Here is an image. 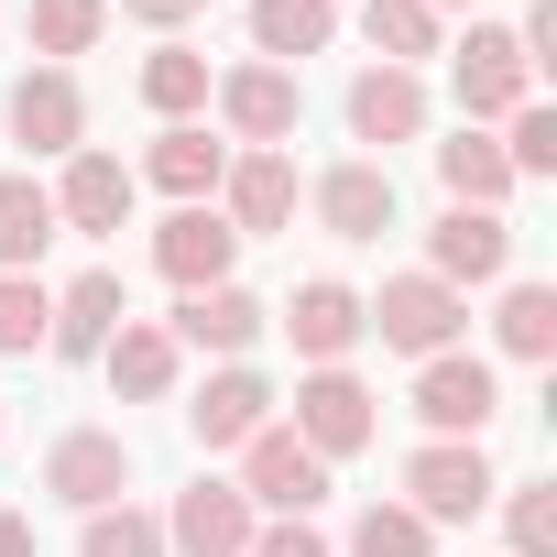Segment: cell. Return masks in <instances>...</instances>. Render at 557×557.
<instances>
[{"label": "cell", "mask_w": 557, "mask_h": 557, "mask_svg": "<svg viewBox=\"0 0 557 557\" xmlns=\"http://www.w3.org/2000/svg\"><path fill=\"white\" fill-rule=\"evenodd\" d=\"M208 110H219V132L240 143V153H285L296 143V121H307V88H296V66H219V88H208Z\"/></svg>", "instance_id": "cell-1"}, {"label": "cell", "mask_w": 557, "mask_h": 557, "mask_svg": "<svg viewBox=\"0 0 557 557\" xmlns=\"http://www.w3.org/2000/svg\"><path fill=\"white\" fill-rule=\"evenodd\" d=\"M361 329H383V350H405V361H437V350H459L470 296L437 285V273H394L383 296H361Z\"/></svg>", "instance_id": "cell-2"}, {"label": "cell", "mask_w": 557, "mask_h": 557, "mask_svg": "<svg viewBox=\"0 0 557 557\" xmlns=\"http://www.w3.org/2000/svg\"><path fill=\"white\" fill-rule=\"evenodd\" d=\"M448 88H459V121L492 132V121H513V110L535 99V66H524V45H513L503 23H470V45L448 55Z\"/></svg>", "instance_id": "cell-3"}, {"label": "cell", "mask_w": 557, "mask_h": 557, "mask_svg": "<svg viewBox=\"0 0 557 557\" xmlns=\"http://www.w3.org/2000/svg\"><path fill=\"white\" fill-rule=\"evenodd\" d=\"M492 492H503V470L481 459V437H426L405 459V503L426 524H470V513H492Z\"/></svg>", "instance_id": "cell-4"}, {"label": "cell", "mask_w": 557, "mask_h": 557, "mask_svg": "<svg viewBox=\"0 0 557 557\" xmlns=\"http://www.w3.org/2000/svg\"><path fill=\"white\" fill-rule=\"evenodd\" d=\"M240 503H251V513H318V503H329V459L273 416L262 437H240Z\"/></svg>", "instance_id": "cell-5"}, {"label": "cell", "mask_w": 557, "mask_h": 557, "mask_svg": "<svg viewBox=\"0 0 557 557\" xmlns=\"http://www.w3.org/2000/svg\"><path fill=\"white\" fill-rule=\"evenodd\" d=\"M0 121H12V143L23 153H88V88L66 77V66H23L12 77V99H0Z\"/></svg>", "instance_id": "cell-6"}, {"label": "cell", "mask_w": 557, "mask_h": 557, "mask_svg": "<svg viewBox=\"0 0 557 557\" xmlns=\"http://www.w3.org/2000/svg\"><path fill=\"white\" fill-rule=\"evenodd\" d=\"M318 459H350V448H372V426H383V405H372V383L350 372V361H329V372H307L296 383V416H285Z\"/></svg>", "instance_id": "cell-7"}, {"label": "cell", "mask_w": 557, "mask_h": 557, "mask_svg": "<svg viewBox=\"0 0 557 557\" xmlns=\"http://www.w3.org/2000/svg\"><path fill=\"white\" fill-rule=\"evenodd\" d=\"M416 416H426V437H481L503 416V372L470 350H437V361H416Z\"/></svg>", "instance_id": "cell-8"}, {"label": "cell", "mask_w": 557, "mask_h": 557, "mask_svg": "<svg viewBox=\"0 0 557 557\" xmlns=\"http://www.w3.org/2000/svg\"><path fill=\"white\" fill-rule=\"evenodd\" d=\"M45 492H55L66 513L121 503V492H132V437H121V426H66V437L45 448Z\"/></svg>", "instance_id": "cell-9"}, {"label": "cell", "mask_w": 557, "mask_h": 557, "mask_svg": "<svg viewBox=\"0 0 557 557\" xmlns=\"http://www.w3.org/2000/svg\"><path fill=\"white\" fill-rule=\"evenodd\" d=\"M45 197H55V230H77V240H121L143 186H132L121 153H66V175H55Z\"/></svg>", "instance_id": "cell-10"}, {"label": "cell", "mask_w": 557, "mask_h": 557, "mask_svg": "<svg viewBox=\"0 0 557 557\" xmlns=\"http://www.w3.org/2000/svg\"><path fill=\"white\" fill-rule=\"evenodd\" d=\"M251 503H240V481H219V470H197L186 492H175V513H164V557H240L251 546Z\"/></svg>", "instance_id": "cell-11"}, {"label": "cell", "mask_w": 557, "mask_h": 557, "mask_svg": "<svg viewBox=\"0 0 557 557\" xmlns=\"http://www.w3.org/2000/svg\"><path fill=\"white\" fill-rule=\"evenodd\" d=\"M230 262H240V230L219 219V208H175L164 230H153V273L175 296H208V285H230Z\"/></svg>", "instance_id": "cell-12"}, {"label": "cell", "mask_w": 557, "mask_h": 557, "mask_svg": "<svg viewBox=\"0 0 557 557\" xmlns=\"http://www.w3.org/2000/svg\"><path fill=\"white\" fill-rule=\"evenodd\" d=\"M426 273L437 285H503L513 273V219L503 208H448L426 230Z\"/></svg>", "instance_id": "cell-13"}, {"label": "cell", "mask_w": 557, "mask_h": 557, "mask_svg": "<svg viewBox=\"0 0 557 557\" xmlns=\"http://www.w3.org/2000/svg\"><path fill=\"white\" fill-rule=\"evenodd\" d=\"M339 110H350V143H383V153H394V143H426V77H416V66H361ZM383 153H372V164H383Z\"/></svg>", "instance_id": "cell-14"}, {"label": "cell", "mask_w": 557, "mask_h": 557, "mask_svg": "<svg viewBox=\"0 0 557 557\" xmlns=\"http://www.w3.org/2000/svg\"><path fill=\"white\" fill-rule=\"evenodd\" d=\"M219 175H230V143H208V121H164L132 186H164L175 208H208V197H219Z\"/></svg>", "instance_id": "cell-15"}, {"label": "cell", "mask_w": 557, "mask_h": 557, "mask_svg": "<svg viewBox=\"0 0 557 557\" xmlns=\"http://www.w3.org/2000/svg\"><path fill=\"white\" fill-rule=\"evenodd\" d=\"M318 230H329V240H383V230H394V164H372V153L329 164V175H318Z\"/></svg>", "instance_id": "cell-16"}, {"label": "cell", "mask_w": 557, "mask_h": 557, "mask_svg": "<svg viewBox=\"0 0 557 557\" xmlns=\"http://www.w3.org/2000/svg\"><path fill=\"white\" fill-rule=\"evenodd\" d=\"M262 329H273V307H262V296H240V285L175 296V318H164V339H175V350H219V361H240Z\"/></svg>", "instance_id": "cell-17"}, {"label": "cell", "mask_w": 557, "mask_h": 557, "mask_svg": "<svg viewBox=\"0 0 557 557\" xmlns=\"http://www.w3.org/2000/svg\"><path fill=\"white\" fill-rule=\"evenodd\" d=\"M219 219L240 230V240H273L296 219V164L285 153H230V175H219Z\"/></svg>", "instance_id": "cell-18"}, {"label": "cell", "mask_w": 557, "mask_h": 557, "mask_svg": "<svg viewBox=\"0 0 557 557\" xmlns=\"http://www.w3.org/2000/svg\"><path fill=\"white\" fill-rule=\"evenodd\" d=\"M285 339H296V361H318V372L350 361V350H361V296L339 285V273L296 285V296H285Z\"/></svg>", "instance_id": "cell-19"}, {"label": "cell", "mask_w": 557, "mask_h": 557, "mask_svg": "<svg viewBox=\"0 0 557 557\" xmlns=\"http://www.w3.org/2000/svg\"><path fill=\"white\" fill-rule=\"evenodd\" d=\"M99 372H110V394H121V405H164V394H175V372H186V350L164 339V318H121V329H110V350H99Z\"/></svg>", "instance_id": "cell-20"}, {"label": "cell", "mask_w": 557, "mask_h": 557, "mask_svg": "<svg viewBox=\"0 0 557 557\" xmlns=\"http://www.w3.org/2000/svg\"><path fill=\"white\" fill-rule=\"evenodd\" d=\"M262 426H273V383H262V372H240V361H230V372H208V383H197V405H186V437H197V448H240V437H262Z\"/></svg>", "instance_id": "cell-21"}, {"label": "cell", "mask_w": 557, "mask_h": 557, "mask_svg": "<svg viewBox=\"0 0 557 557\" xmlns=\"http://www.w3.org/2000/svg\"><path fill=\"white\" fill-rule=\"evenodd\" d=\"M121 318H132V296H121V273L99 262V273H77V285L55 296V329H45V350H66V361H99Z\"/></svg>", "instance_id": "cell-22"}, {"label": "cell", "mask_w": 557, "mask_h": 557, "mask_svg": "<svg viewBox=\"0 0 557 557\" xmlns=\"http://www.w3.org/2000/svg\"><path fill=\"white\" fill-rule=\"evenodd\" d=\"M339 34V0H251V55L262 66H307Z\"/></svg>", "instance_id": "cell-23"}, {"label": "cell", "mask_w": 557, "mask_h": 557, "mask_svg": "<svg viewBox=\"0 0 557 557\" xmlns=\"http://www.w3.org/2000/svg\"><path fill=\"white\" fill-rule=\"evenodd\" d=\"M437 186H448V208H503V197H513V164H503V143H492V132H470V121H459V132L437 143Z\"/></svg>", "instance_id": "cell-24"}, {"label": "cell", "mask_w": 557, "mask_h": 557, "mask_svg": "<svg viewBox=\"0 0 557 557\" xmlns=\"http://www.w3.org/2000/svg\"><path fill=\"white\" fill-rule=\"evenodd\" d=\"M55 251V197L34 175H0V273H34Z\"/></svg>", "instance_id": "cell-25"}, {"label": "cell", "mask_w": 557, "mask_h": 557, "mask_svg": "<svg viewBox=\"0 0 557 557\" xmlns=\"http://www.w3.org/2000/svg\"><path fill=\"white\" fill-rule=\"evenodd\" d=\"M208 88H219V77H208L197 45H153V55H143V110H153V121H197Z\"/></svg>", "instance_id": "cell-26"}, {"label": "cell", "mask_w": 557, "mask_h": 557, "mask_svg": "<svg viewBox=\"0 0 557 557\" xmlns=\"http://www.w3.org/2000/svg\"><path fill=\"white\" fill-rule=\"evenodd\" d=\"M99 34H110V0H34V12H23L34 66H66V55H88Z\"/></svg>", "instance_id": "cell-27"}, {"label": "cell", "mask_w": 557, "mask_h": 557, "mask_svg": "<svg viewBox=\"0 0 557 557\" xmlns=\"http://www.w3.org/2000/svg\"><path fill=\"white\" fill-rule=\"evenodd\" d=\"M492 339H503V361H557V285H503Z\"/></svg>", "instance_id": "cell-28"}, {"label": "cell", "mask_w": 557, "mask_h": 557, "mask_svg": "<svg viewBox=\"0 0 557 557\" xmlns=\"http://www.w3.org/2000/svg\"><path fill=\"white\" fill-rule=\"evenodd\" d=\"M361 34H372L383 66H426L437 55V12L426 0H361Z\"/></svg>", "instance_id": "cell-29"}, {"label": "cell", "mask_w": 557, "mask_h": 557, "mask_svg": "<svg viewBox=\"0 0 557 557\" xmlns=\"http://www.w3.org/2000/svg\"><path fill=\"white\" fill-rule=\"evenodd\" d=\"M55 329V296H45V273H0V361H34Z\"/></svg>", "instance_id": "cell-30"}, {"label": "cell", "mask_w": 557, "mask_h": 557, "mask_svg": "<svg viewBox=\"0 0 557 557\" xmlns=\"http://www.w3.org/2000/svg\"><path fill=\"white\" fill-rule=\"evenodd\" d=\"M350 557H437V524H426L416 503H361V524H350Z\"/></svg>", "instance_id": "cell-31"}, {"label": "cell", "mask_w": 557, "mask_h": 557, "mask_svg": "<svg viewBox=\"0 0 557 557\" xmlns=\"http://www.w3.org/2000/svg\"><path fill=\"white\" fill-rule=\"evenodd\" d=\"M77 557H164V513H143V503H99V513L77 524Z\"/></svg>", "instance_id": "cell-32"}, {"label": "cell", "mask_w": 557, "mask_h": 557, "mask_svg": "<svg viewBox=\"0 0 557 557\" xmlns=\"http://www.w3.org/2000/svg\"><path fill=\"white\" fill-rule=\"evenodd\" d=\"M492 503H503V535H513V557H557V492H546V481H503Z\"/></svg>", "instance_id": "cell-33"}, {"label": "cell", "mask_w": 557, "mask_h": 557, "mask_svg": "<svg viewBox=\"0 0 557 557\" xmlns=\"http://www.w3.org/2000/svg\"><path fill=\"white\" fill-rule=\"evenodd\" d=\"M492 143H503L513 186H524V175H557V110H546V99H524V110H513V121H503Z\"/></svg>", "instance_id": "cell-34"}, {"label": "cell", "mask_w": 557, "mask_h": 557, "mask_svg": "<svg viewBox=\"0 0 557 557\" xmlns=\"http://www.w3.org/2000/svg\"><path fill=\"white\" fill-rule=\"evenodd\" d=\"M240 557H339V546H329L307 513H273V524H251V546H240Z\"/></svg>", "instance_id": "cell-35"}, {"label": "cell", "mask_w": 557, "mask_h": 557, "mask_svg": "<svg viewBox=\"0 0 557 557\" xmlns=\"http://www.w3.org/2000/svg\"><path fill=\"white\" fill-rule=\"evenodd\" d=\"M121 12H132V23H153V34H175V23H197V12H208V0H121Z\"/></svg>", "instance_id": "cell-36"}, {"label": "cell", "mask_w": 557, "mask_h": 557, "mask_svg": "<svg viewBox=\"0 0 557 557\" xmlns=\"http://www.w3.org/2000/svg\"><path fill=\"white\" fill-rule=\"evenodd\" d=\"M0 557H34V524H23L12 503H0Z\"/></svg>", "instance_id": "cell-37"}, {"label": "cell", "mask_w": 557, "mask_h": 557, "mask_svg": "<svg viewBox=\"0 0 557 557\" xmlns=\"http://www.w3.org/2000/svg\"><path fill=\"white\" fill-rule=\"evenodd\" d=\"M426 12H470V23H481V0H426Z\"/></svg>", "instance_id": "cell-38"}]
</instances>
